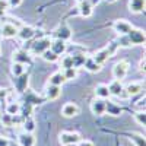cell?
Masks as SVG:
<instances>
[{"instance_id":"1","label":"cell","mask_w":146,"mask_h":146,"mask_svg":"<svg viewBox=\"0 0 146 146\" xmlns=\"http://www.w3.org/2000/svg\"><path fill=\"white\" fill-rule=\"evenodd\" d=\"M118 45H117V42L115 41H113V42H110L107 47H104V48H101V50L100 51H96L92 57H94V60H95V62L96 63H98V64H104L105 62H107V60L108 58H111L115 53H117V50H118Z\"/></svg>"},{"instance_id":"2","label":"cell","mask_w":146,"mask_h":146,"mask_svg":"<svg viewBox=\"0 0 146 146\" xmlns=\"http://www.w3.org/2000/svg\"><path fill=\"white\" fill-rule=\"evenodd\" d=\"M50 44H51V38L50 36H42V38H38L36 41H34L29 47V53L34 54V56H41L45 50L50 48Z\"/></svg>"},{"instance_id":"3","label":"cell","mask_w":146,"mask_h":146,"mask_svg":"<svg viewBox=\"0 0 146 146\" xmlns=\"http://www.w3.org/2000/svg\"><path fill=\"white\" fill-rule=\"evenodd\" d=\"M129 69H130V64H129L127 60H120V62H117L113 66V76H114V79L123 80L127 76Z\"/></svg>"},{"instance_id":"4","label":"cell","mask_w":146,"mask_h":146,"mask_svg":"<svg viewBox=\"0 0 146 146\" xmlns=\"http://www.w3.org/2000/svg\"><path fill=\"white\" fill-rule=\"evenodd\" d=\"M126 35H127V38H129L131 45H142V44H145L146 36H145V31H142V29L131 28Z\"/></svg>"},{"instance_id":"5","label":"cell","mask_w":146,"mask_h":146,"mask_svg":"<svg viewBox=\"0 0 146 146\" xmlns=\"http://www.w3.org/2000/svg\"><path fill=\"white\" fill-rule=\"evenodd\" d=\"M12 60H13L15 63H22L25 66H29L32 63V56H31V53L28 50L21 48V50L13 51V54H12Z\"/></svg>"},{"instance_id":"6","label":"cell","mask_w":146,"mask_h":146,"mask_svg":"<svg viewBox=\"0 0 146 146\" xmlns=\"http://www.w3.org/2000/svg\"><path fill=\"white\" fill-rule=\"evenodd\" d=\"M58 140L63 146H69V145H78V142L80 140L79 133L76 131H62L58 136Z\"/></svg>"},{"instance_id":"7","label":"cell","mask_w":146,"mask_h":146,"mask_svg":"<svg viewBox=\"0 0 146 146\" xmlns=\"http://www.w3.org/2000/svg\"><path fill=\"white\" fill-rule=\"evenodd\" d=\"M16 34H18V27L13 22H5L0 25V36H3V38L6 40L15 38Z\"/></svg>"},{"instance_id":"8","label":"cell","mask_w":146,"mask_h":146,"mask_svg":"<svg viewBox=\"0 0 146 146\" xmlns=\"http://www.w3.org/2000/svg\"><path fill=\"white\" fill-rule=\"evenodd\" d=\"M75 15H80L83 18H89L92 13H94V6L89 3V0H85L82 3H78L76 6V10L73 12Z\"/></svg>"},{"instance_id":"9","label":"cell","mask_w":146,"mask_h":146,"mask_svg":"<svg viewBox=\"0 0 146 146\" xmlns=\"http://www.w3.org/2000/svg\"><path fill=\"white\" fill-rule=\"evenodd\" d=\"M60 95H62V86H57V85H50V83L45 86L44 98H45L47 101H56Z\"/></svg>"},{"instance_id":"10","label":"cell","mask_w":146,"mask_h":146,"mask_svg":"<svg viewBox=\"0 0 146 146\" xmlns=\"http://www.w3.org/2000/svg\"><path fill=\"white\" fill-rule=\"evenodd\" d=\"M53 36L57 40H63V41H69L72 38V29L67 27V25H60L57 27L54 31H53Z\"/></svg>"},{"instance_id":"11","label":"cell","mask_w":146,"mask_h":146,"mask_svg":"<svg viewBox=\"0 0 146 146\" xmlns=\"http://www.w3.org/2000/svg\"><path fill=\"white\" fill-rule=\"evenodd\" d=\"M28 82H29V75L28 73H23L21 76H16L13 79V85H15V89L19 94H23L28 89Z\"/></svg>"},{"instance_id":"12","label":"cell","mask_w":146,"mask_h":146,"mask_svg":"<svg viewBox=\"0 0 146 146\" xmlns=\"http://www.w3.org/2000/svg\"><path fill=\"white\" fill-rule=\"evenodd\" d=\"M131 28H135V27H133L131 23H130L129 21H126V19H117V21L113 23V29H114L118 35L127 34Z\"/></svg>"},{"instance_id":"13","label":"cell","mask_w":146,"mask_h":146,"mask_svg":"<svg viewBox=\"0 0 146 146\" xmlns=\"http://www.w3.org/2000/svg\"><path fill=\"white\" fill-rule=\"evenodd\" d=\"M79 107L78 104L75 102H66L63 107H62V115L66 117V118H72V117H76L79 114Z\"/></svg>"},{"instance_id":"14","label":"cell","mask_w":146,"mask_h":146,"mask_svg":"<svg viewBox=\"0 0 146 146\" xmlns=\"http://www.w3.org/2000/svg\"><path fill=\"white\" fill-rule=\"evenodd\" d=\"M34 35H35V29L29 25H21V28H18L16 36L21 41H29Z\"/></svg>"},{"instance_id":"15","label":"cell","mask_w":146,"mask_h":146,"mask_svg":"<svg viewBox=\"0 0 146 146\" xmlns=\"http://www.w3.org/2000/svg\"><path fill=\"white\" fill-rule=\"evenodd\" d=\"M50 50L53 51V53H56L57 56H63L64 53H66V50H67V44H66V41H63V40H51V44H50Z\"/></svg>"},{"instance_id":"16","label":"cell","mask_w":146,"mask_h":146,"mask_svg":"<svg viewBox=\"0 0 146 146\" xmlns=\"http://www.w3.org/2000/svg\"><path fill=\"white\" fill-rule=\"evenodd\" d=\"M44 101H47L44 96L36 95V94L32 92L31 89H27V91H25V104H28V105H35V104H42Z\"/></svg>"},{"instance_id":"17","label":"cell","mask_w":146,"mask_h":146,"mask_svg":"<svg viewBox=\"0 0 146 146\" xmlns=\"http://www.w3.org/2000/svg\"><path fill=\"white\" fill-rule=\"evenodd\" d=\"M91 111H92V114H95V115H102V114H105V100L95 98V100L91 102Z\"/></svg>"},{"instance_id":"18","label":"cell","mask_w":146,"mask_h":146,"mask_svg":"<svg viewBox=\"0 0 146 146\" xmlns=\"http://www.w3.org/2000/svg\"><path fill=\"white\" fill-rule=\"evenodd\" d=\"M19 146H34L35 145V136L29 131H22L18 136Z\"/></svg>"},{"instance_id":"19","label":"cell","mask_w":146,"mask_h":146,"mask_svg":"<svg viewBox=\"0 0 146 146\" xmlns=\"http://www.w3.org/2000/svg\"><path fill=\"white\" fill-rule=\"evenodd\" d=\"M143 91V83L142 82H131L127 86H124V92L127 94V96H135L137 94H140Z\"/></svg>"},{"instance_id":"20","label":"cell","mask_w":146,"mask_h":146,"mask_svg":"<svg viewBox=\"0 0 146 146\" xmlns=\"http://www.w3.org/2000/svg\"><path fill=\"white\" fill-rule=\"evenodd\" d=\"M146 0H129V10L131 13H143Z\"/></svg>"},{"instance_id":"21","label":"cell","mask_w":146,"mask_h":146,"mask_svg":"<svg viewBox=\"0 0 146 146\" xmlns=\"http://www.w3.org/2000/svg\"><path fill=\"white\" fill-rule=\"evenodd\" d=\"M82 67H85V70H88L89 73H98L102 69V66L96 63L94 60V57H86V60H85V63H83Z\"/></svg>"},{"instance_id":"22","label":"cell","mask_w":146,"mask_h":146,"mask_svg":"<svg viewBox=\"0 0 146 146\" xmlns=\"http://www.w3.org/2000/svg\"><path fill=\"white\" fill-rule=\"evenodd\" d=\"M123 89H124V86H123V83H121V80H118V79H114L108 85L110 95H113V96H118L121 92H123Z\"/></svg>"},{"instance_id":"23","label":"cell","mask_w":146,"mask_h":146,"mask_svg":"<svg viewBox=\"0 0 146 146\" xmlns=\"http://www.w3.org/2000/svg\"><path fill=\"white\" fill-rule=\"evenodd\" d=\"M95 96H96V98H101V100H108L110 96H111V95H110V91H108V85H105V83L96 85Z\"/></svg>"},{"instance_id":"24","label":"cell","mask_w":146,"mask_h":146,"mask_svg":"<svg viewBox=\"0 0 146 146\" xmlns=\"http://www.w3.org/2000/svg\"><path fill=\"white\" fill-rule=\"evenodd\" d=\"M105 113L111 114V115H120L123 113V108L113 101H105Z\"/></svg>"},{"instance_id":"25","label":"cell","mask_w":146,"mask_h":146,"mask_svg":"<svg viewBox=\"0 0 146 146\" xmlns=\"http://www.w3.org/2000/svg\"><path fill=\"white\" fill-rule=\"evenodd\" d=\"M64 82H66V79H64V76H63L62 72H54L53 75L48 78V83H50V85H57V86H62Z\"/></svg>"},{"instance_id":"26","label":"cell","mask_w":146,"mask_h":146,"mask_svg":"<svg viewBox=\"0 0 146 146\" xmlns=\"http://www.w3.org/2000/svg\"><path fill=\"white\" fill-rule=\"evenodd\" d=\"M86 60V56L82 54V53H76V54H72V62H73V67L80 69Z\"/></svg>"},{"instance_id":"27","label":"cell","mask_w":146,"mask_h":146,"mask_svg":"<svg viewBox=\"0 0 146 146\" xmlns=\"http://www.w3.org/2000/svg\"><path fill=\"white\" fill-rule=\"evenodd\" d=\"M129 139L135 143L136 146H146V143H145V136L143 135H140V133H129Z\"/></svg>"},{"instance_id":"28","label":"cell","mask_w":146,"mask_h":146,"mask_svg":"<svg viewBox=\"0 0 146 146\" xmlns=\"http://www.w3.org/2000/svg\"><path fill=\"white\" fill-rule=\"evenodd\" d=\"M21 113V104L19 102H7V105H6V114H9V115H16V114H19Z\"/></svg>"},{"instance_id":"29","label":"cell","mask_w":146,"mask_h":146,"mask_svg":"<svg viewBox=\"0 0 146 146\" xmlns=\"http://www.w3.org/2000/svg\"><path fill=\"white\" fill-rule=\"evenodd\" d=\"M22 127H23V131L32 133L35 130V121H34V118L29 117V115L25 117V118H23V121H22Z\"/></svg>"},{"instance_id":"30","label":"cell","mask_w":146,"mask_h":146,"mask_svg":"<svg viewBox=\"0 0 146 146\" xmlns=\"http://www.w3.org/2000/svg\"><path fill=\"white\" fill-rule=\"evenodd\" d=\"M41 57L45 60V62H48V63H56L57 60L60 58V56H57L56 53H53L50 48H48V50H45V51L41 54Z\"/></svg>"},{"instance_id":"31","label":"cell","mask_w":146,"mask_h":146,"mask_svg":"<svg viewBox=\"0 0 146 146\" xmlns=\"http://www.w3.org/2000/svg\"><path fill=\"white\" fill-rule=\"evenodd\" d=\"M78 70L76 67H69V69H63V76L66 80H73V79H76L78 78Z\"/></svg>"},{"instance_id":"32","label":"cell","mask_w":146,"mask_h":146,"mask_svg":"<svg viewBox=\"0 0 146 146\" xmlns=\"http://www.w3.org/2000/svg\"><path fill=\"white\" fill-rule=\"evenodd\" d=\"M12 75H13L15 78L16 76H21V75H23L25 73V64H22V63H15L13 62V64H12Z\"/></svg>"},{"instance_id":"33","label":"cell","mask_w":146,"mask_h":146,"mask_svg":"<svg viewBox=\"0 0 146 146\" xmlns=\"http://www.w3.org/2000/svg\"><path fill=\"white\" fill-rule=\"evenodd\" d=\"M115 42H117V45L121 48V47H124V48H129V47H131V44H130V41H129V38H127V35L124 34V35H118V38L115 40Z\"/></svg>"},{"instance_id":"34","label":"cell","mask_w":146,"mask_h":146,"mask_svg":"<svg viewBox=\"0 0 146 146\" xmlns=\"http://www.w3.org/2000/svg\"><path fill=\"white\" fill-rule=\"evenodd\" d=\"M133 117H135V121H136L137 124L145 126V123H146V115H145V111H137Z\"/></svg>"},{"instance_id":"35","label":"cell","mask_w":146,"mask_h":146,"mask_svg":"<svg viewBox=\"0 0 146 146\" xmlns=\"http://www.w3.org/2000/svg\"><path fill=\"white\" fill-rule=\"evenodd\" d=\"M60 66L62 69H69V67H73V62H72V56H64L60 62Z\"/></svg>"},{"instance_id":"36","label":"cell","mask_w":146,"mask_h":146,"mask_svg":"<svg viewBox=\"0 0 146 146\" xmlns=\"http://www.w3.org/2000/svg\"><path fill=\"white\" fill-rule=\"evenodd\" d=\"M6 2H7V6H9V7L15 9V7H19V6L22 5L23 0H6Z\"/></svg>"},{"instance_id":"37","label":"cell","mask_w":146,"mask_h":146,"mask_svg":"<svg viewBox=\"0 0 146 146\" xmlns=\"http://www.w3.org/2000/svg\"><path fill=\"white\" fill-rule=\"evenodd\" d=\"M7 2L6 0H0V16H3L6 13V10H7Z\"/></svg>"},{"instance_id":"38","label":"cell","mask_w":146,"mask_h":146,"mask_svg":"<svg viewBox=\"0 0 146 146\" xmlns=\"http://www.w3.org/2000/svg\"><path fill=\"white\" fill-rule=\"evenodd\" d=\"M7 95H9V89H6V88H0V101L5 102V100L7 98Z\"/></svg>"},{"instance_id":"39","label":"cell","mask_w":146,"mask_h":146,"mask_svg":"<svg viewBox=\"0 0 146 146\" xmlns=\"http://www.w3.org/2000/svg\"><path fill=\"white\" fill-rule=\"evenodd\" d=\"M78 146H95V145H94L91 140H82V139H80V140L78 142Z\"/></svg>"},{"instance_id":"40","label":"cell","mask_w":146,"mask_h":146,"mask_svg":"<svg viewBox=\"0 0 146 146\" xmlns=\"http://www.w3.org/2000/svg\"><path fill=\"white\" fill-rule=\"evenodd\" d=\"M137 107H139V111H145V96H143V100L139 101Z\"/></svg>"},{"instance_id":"41","label":"cell","mask_w":146,"mask_h":146,"mask_svg":"<svg viewBox=\"0 0 146 146\" xmlns=\"http://www.w3.org/2000/svg\"><path fill=\"white\" fill-rule=\"evenodd\" d=\"M139 69H140V72H145V58H142V60H140V63H139Z\"/></svg>"},{"instance_id":"42","label":"cell","mask_w":146,"mask_h":146,"mask_svg":"<svg viewBox=\"0 0 146 146\" xmlns=\"http://www.w3.org/2000/svg\"><path fill=\"white\" fill-rule=\"evenodd\" d=\"M7 140L6 139H3V137H0V146H7Z\"/></svg>"},{"instance_id":"43","label":"cell","mask_w":146,"mask_h":146,"mask_svg":"<svg viewBox=\"0 0 146 146\" xmlns=\"http://www.w3.org/2000/svg\"><path fill=\"white\" fill-rule=\"evenodd\" d=\"M76 3H82V2H85V0H75Z\"/></svg>"},{"instance_id":"44","label":"cell","mask_w":146,"mask_h":146,"mask_svg":"<svg viewBox=\"0 0 146 146\" xmlns=\"http://www.w3.org/2000/svg\"><path fill=\"white\" fill-rule=\"evenodd\" d=\"M107 2H108V3H114V2H115V0H107Z\"/></svg>"},{"instance_id":"45","label":"cell","mask_w":146,"mask_h":146,"mask_svg":"<svg viewBox=\"0 0 146 146\" xmlns=\"http://www.w3.org/2000/svg\"><path fill=\"white\" fill-rule=\"evenodd\" d=\"M0 56H2V45H0Z\"/></svg>"}]
</instances>
